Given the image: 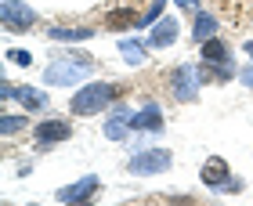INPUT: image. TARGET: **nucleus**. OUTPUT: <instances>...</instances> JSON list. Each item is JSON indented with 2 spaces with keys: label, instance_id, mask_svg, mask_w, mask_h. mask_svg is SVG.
Listing matches in <instances>:
<instances>
[{
  "label": "nucleus",
  "instance_id": "obj_1",
  "mask_svg": "<svg viewBox=\"0 0 253 206\" xmlns=\"http://www.w3.org/2000/svg\"><path fill=\"white\" fill-rule=\"evenodd\" d=\"M94 58L90 54H76V51H65V54H58L47 69H43V80H47L51 87H76L84 76H90L94 73Z\"/></svg>",
  "mask_w": 253,
  "mask_h": 206
},
{
  "label": "nucleus",
  "instance_id": "obj_2",
  "mask_svg": "<svg viewBox=\"0 0 253 206\" xmlns=\"http://www.w3.org/2000/svg\"><path fill=\"white\" fill-rule=\"evenodd\" d=\"M120 94H123V87H116V83H87L84 90H76V94H73L69 112H73V116H94V112L109 109Z\"/></svg>",
  "mask_w": 253,
  "mask_h": 206
},
{
  "label": "nucleus",
  "instance_id": "obj_3",
  "mask_svg": "<svg viewBox=\"0 0 253 206\" xmlns=\"http://www.w3.org/2000/svg\"><path fill=\"white\" fill-rule=\"evenodd\" d=\"M174 163V156H170V148H141L137 156H130V163H126V174H163L170 170Z\"/></svg>",
  "mask_w": 253,
  "mask_h": 206
},
{
  "label": "nucleus",
  "instance_id": "obj_4",
  "mask_svg": "<svg viewBox=\"0 0 253 206\" xmlns=\"http://www.w3.org/2000/svg\"><path fill=\"white\" fill-rule=\"evenodd\" d=\"M170 87H174V98L177 101H195L199 98V87H203V69L199 65H177L170 73Z\"/></svg>",
  "mask_w": 253,
  "mask_h": 206
},
{
  "label": "nucleus",
  "instance_id": "obj_5",
  "mask_svg": "<svg viewBox=\"0 0 253 206\" xmlns=\"http://www.w3.org/2000/svg\"><path fill=\"white\" fill-rule=\"evenodd\" d=\"M0 22H4L7 33H26L33 22H37V11H33L26 0H4V4H0Z\"/></svg>",
  "mask_w": 253,
  "mask_h": 206
},
{
  "label": "nucleus",
  "instance_id": "obj_6",
  "mask_svg": "<svg viewBox=\"0 0 253 206\" xmlns=\"http://www.w3.org/2000/svg\"><path fill=\"white\" fill-rule=\"evenodd\" d=\"M33 137H37V148H51V145L73 137V123H65V120H43L40 127L33 130Z\"/></svg>",
  "mask_w": 253,
  "mask_h": 206
},
{
  "label": "nucleus",
  "instance_id": "obj_7",
  "mask_svg": "<svg viewBox=\"0 0 253 206\" xmlns=\"http://www.w3.org/2000/svg\"><path fill=\"white\" fill-rule=\"evenodd\" d=\"M4 101H11V98H18L22 105H26V112H43L47 109V94L43 90H33V87H18V83H4Z\"/></svg>",
  "mask_w": 253,
  "mask_h": 206
},
{
  "label": "nucleus",
  "instance_id": "obj_8",
  "mask_svg": "<svg viewBox=\"0 0 253 206\" xmlns=\"http://www.w3.org/2000/svg\"><path fill=\"white\" fill-rule=\"evenodd\" d=\"M98 188H101V181H98L94 174H87V177H80L76 185L58 188V203H90Z\"/></svg>",
  "mask_w": 253,
  "mask_h": 206
},
{
  "label": "nucleus",
  "instance_id": "obj_9",
  "mask_svg": "<svg viewBox=\"0 0 253 206\" xmlns=\"http://www.w3.org/2000/svg\"><path fill=\"white\" fill-rule=\"evenodd\" d=\"M228 174H232V166H228L224 156H210L203 163V185L206 188H224L228 185Z\"/></svg>",
  "mask_w": 253,
  "mask_h": 206
},
{
  "label": "nucleus",
  "instance_id": "obj_10",
  "mask_svg": "<svg viewBox=\"0 0 253 206\" xmlns=\"http://www.w3.org/2000/svg\"><path fill=\"white\" fill-rule=\"evenodd\" d=\"M130 127H134V130H148V134H159V130H163V116H159V105H156V101H148L137 116H130Z\"/></svg>",
  "mask_w": 253,
  "mask_h": 206
},
{
  "label": "nucleus",
  "instance_id": "obj_11",
  "mask_svg": "<svg viewBox=\"0 0 253 206\" xmlns=\"http://www.w3.org/2000/svg\"><path fill=\"white\" fill-rule=\"evenodd\" d=\"M174 40H177V18L174 15L159 18L156 29H152V37H148V43H152V47H170Z\"/></svg>",
  "mask_w": 253,
  "mask_h": 206
},
{
  "label": "nucleus",
  "instance_id": "obj_12",
  "mask_svg": "<svg viewBox=\"0 0 253 206\" xmlns=\"http://www.w3.org/2000/svg\"><path fill=\"white\" fill-rule=\"evenodd\" d=\"M47 37L51 40H62V43H76V40H90V37H94V29H87V26H51Z\"/></svg>",
  "mask_w": 253,
  "mask_h": 206
},
{
  "label": "nucleus",
  "instance_id": "obj_13",
  "mask_svg": "<svg viewBox=\"0 0 253 206\" xmlns=\"http://www.w3.org/2000/svg\"><path fill=\"white\" fill-rule=\"evenodd\" d=\"M199 69H203V83H210V80H213V83H224V80L235 76L232 58H228V62H203Z\"/></svg>",
  "mask_w": 253,
  "mask_h": 206
},
{
  "label": "nucleus",
  "instance_id": "obj_14",
  "mask_svg": "<svg viewBox=\"0 0 253 206\" xmlns=\"http://www.w3.org/2000/svg\"><path fill=\"white\" fill-rule=\"evenodd\" d=\"M105 26L109 29H130V26H141V15L134 7H116L105 15Z\"/></svg>",
  "mask_w": 253,
  "mask_h": 206
},
{
  "label": "nucleus",
  "instance_id": "obj_15",
  "mask_svg": "<svg viewBox=\"0 0 253 206\" xmlns=\"http://www.w3.org/2000/svg\"><path fill=\"white\" fill-rule=\"evenodd\" d=\"M126 127H130V112L120 105L116 112H112V120L105 123V137H109V141H123V137H126Z\"/></svg>",
  "mask_w": 253,
  "mask_h": 206
},
{
  "label": "nucleus",
  "instance_id": "obj_16",
  "mask_svg": "<svg viewBox=\"0 0 253 206\" xmlns=\"http://www.w3.org/2000/svg\"><path fill=\"white\" fill-rule=\"evenodd\" d=\"M192 37H195V43H206L210 37H217V18H213V15H206V11H195Z\"/></svg>",
  "mask_w": 253,
  "mask_h": 206
},
{
  "label": "nucleus",
  "instance_id": "obj_17",
  "mask_svg": "<svg viewBox=\"0 0 253 206\" xmlns=\"http://www.w3.org/2000/svg\"><path fill=\"white\" fill-rule=\"evenodd\" d=\"M203 62H228L232 58V47H228V43L221 40V37H210L203 43V54H199Z\"/></svg>",
  "mask_w": 253,
  "mask_h": 206
},
{
  "label": "nucleus",
  "instance_id": "obj_18",
  "mask_svg": "<svg viewBox=\"0 0 253 206\" xmlns=\"http://www.w3.org/2000/svg\"><path fill=\"white\" fill-rule=\"evenodd\" d=\"M120 54H123L126 65H141L148 58V47H145L141 40H120Z\"/></svg>",
  "mask_w": 253,
  "mask_h": 206
},
{
  "label": "nucleus",
  "instance_id": "obj_19",
  "mask_svg": "<svg viewBox=\"0 0 253 206\" xmlns=\"http://www.w3.org/2000/svg\"><path fill=\"white\" fill-rule=\"evenodd\" d=\"M26 127H29V116H4V120H0V134H4V137L26 130Z\"/></svg>",
  "mask_w": 253,
  "mask_h": 206
},
{
  "label": "nucleus",
  "instance_id": "obj_20",
  "mask_svg": "<svg viewBox=\"0 0 253 206\" xmlns=\"http://www.w3.org/2000/svg\"><path fill=\"white\" fill-rule=\"evenodd\" d=\"M163 4H167V0H152V4H148V11L141 15V29L152 26V22H159V11H163Z\"/></svg>",
  "mask_w": 253,
  "mask_h": 206
},
{
  "label": "nucleus",
  "instance_id": "obj_21",
  "mask_svg": "<svg viewBox=\"0 0 253 206\" xmlns=\"http://www.w3.org/2000/svg\"><path fill=\"white\" fill-rule=\"evenodd\" d=\"M7 58L15 62V65H26V69L33 65V54H29V51H7Z\"/></svg>",
  "mask_w": 253,
  "mask_h": 206
},
{
  "label": "nucleus",
  "instance_id": "obj_22",
  "mask_svg": "<svg viewBox=\"0 0 253 206\" xmlns=\"http://www.w3.org/2000/svg\"><path fill=\"white\" fill-rule=\"evenodd\" d=\"M239 80H243V83L253 90V65H250V69H243V73H239Z\"/></svg>",
  "mask_w": 253,
  "mask_h": 206
},
{
  "label": "nucleus",
  "instance_id": "obj_23",
  "mask_svg": "<svg viewBox=\"0 0 253 206\" xmlns=\"http://www.w3.org/2000/svg\"><path fill=\"white\" fill-rule=\"evenodd\" d=\"M177 7H185V11H195V0H177Z\"/></svg>",
  "mask_w": 253,
  "mask_h": 206
},
{
  "label": "nucleus",
  "instance_id": "obj_24",
  "mask_svg": "<svg viewBox=\"0 0 253 206\" xmlns=\"http://www.w3.org/2000/svg\"><path fill=\"white\" fill-rule=\"evenodd\" d=\"M246 54H253V40H246Z\"/></svg>",
  "mask_w": 253,
  "mask_h": 206
}]
</instances>
